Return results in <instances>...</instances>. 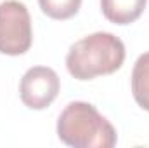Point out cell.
<instances>
[{
    "label": "cell",
    "mask_w": 149,
    "mask_h": 148,
    "mask_svg": "<svg viewBox=\"0 0 149 148\" xmlns=\"http://www.w3.org/2000/svg\"><path fill=\"white\" fill-rule=\"evenodd\" d=\"M57 136L74 148H113L116 131L97 108L85 101L70 103L57 120Z\"/></svg>",
    "instance_id": "obj_2"
},
{
    "label": "cell",
    "mask_w": 149,
    "mask_h": 148,
    "mask_svg": "<svg viewBox=\"0 0 149 148\" xmlns=\"http://www.w3.org/2000/svg\"><path fill=\"white\" fill-rule=\"evenodd\" d=\"M148 0H101L102 14L114 25H130L141 18Z\"/></svg>",
    "instance_id": "obj_5"
},
{
    "label": "cell",
    "mask_w": 149,
    "mask_h": 148,
    "mask_svg": "<svg viewBox=\"0 0 149 148\" xmlns=\"http://www.w3.org/2000/svg\"><path fill=\"white\" fill-rule=\"evenodd\" d=\"M61 89L57 73L49 66H33L21 78V101L31 110H43L52 105Z\"/></svg>",
    "instance_id": "obj_4"
},
{
    "label": "cell",
    "mask_w": 149,
    "mask_h": 148,
    "mask_svg": "<svg viewBox=\"0 0 149 148\" xmlns=\"http://www.w3.org/2000/svg\"><path fill=\"white\" fill-rule=\"evenodd\" d=\"M40 9L52 19H70L80 11L81 0H38Z\"/></svg>",
    "instance_id": "obj_7"
},
{
    "label": "cell",
    "mask_w": 149,
    "mask_h": 148,
    "mask_svg": "<svg viewBox=\"0 0 149 148\" xmlns=\"http://www.w3.org/2000/svg\"><path fill=\"white\" fill-rule=\"evenodd\" d=\"M132 94L135 103L149 111V52L139 56L132 70Z\"/></svg>",
    "instance_id": "obj_6"
},
{
    "label": "cell",
    "mask_w": 149,
    "mask_h": 148,
    "mask_svg": "<svg viewBox=\"0 0 149 148\" xmlns=\"http://www.w3.org/2000/svg\"><path fill=\"white\" fill-rule=\"evenodd\" d=\"M125 61V45L108 32H97L74 42L68 51V72L78 80H92L99 75H111Z\"/></svg>",
    "instance_id": "obj_1"
},
{
    "label": "cell",
    "mask_w": 149,
    "mask_h": 148,
    "mask_svg": "<svg viewBox=\"0 0 149 148\" xmlns=\"http://www.w3.org/2000/svg\"><path fill=\"white\" fill-rule=\"evenodd\" d=\"M31 18L19 0L0 4V52L7 56L24 54L31 47Z\"/></svg>",
    "instance_id": "obj_3"
}]
</instances>
